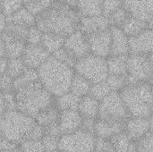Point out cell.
Instances as JSON below:
<instances>
[{
  "label": "cell",
  "mask_w": 153,
  "mask_h": 152,
  "mask_svg": "<svg viewBox=\"0 0 153 152\" xmlns=\"http://www.w3.org/2000/svg\"><path fill=\"white\" fill-rule=\"evenodd\" d=\"M149 122H150V128H151V131L153 132V113L152 114V116L149 117Z\"/></svg>",
  "instance_id": "11a10c76"
},
{
  "label": "cell",
  "mask_w": 153,
  "mask_h": 152,
  "mask_svg": "<svg viewBox=\"0 0 153 152\" xmlns=\"http://www.w3.org/2000/svg\"><path fill=\"white\" fill-rule=\"evenodd\" d=\"M13 82H14V79H13L7 73L1 74L0 87H1L2 93L13 92Z\"/></svg>",
  "instance_id": "7dc6e473"
},
{
  "label": "cell",
  "mask_w": 153,
  "mask_h": 152,
  "mask_svg": "<svg viewBox=\"0 0 153 152\" xmlns=\"http://www.w3.org/2000/svg\"><path fill=\"white\" fill-rule=\"evenodd\" d=\"M91 54L108 58L110 56L112 35L110 29L87 36Z\"/></svg>",
  "instance_id": "30bf717a"
},
{
  "label": "cell",
  "mask_w": 153,
  "mask_h": 152,
  "mask_svg": "<svg viewBox=\"0 0 153 152\" xmlns=\"http://www.w3.org/2000/svg\"><path fill=\"white\" fill-rule=\"evenodd\" d=\"M55 58H56L58 61H60L61 63L72 67L74 69V66L77 63V59L65 47H62L61 49H59L58 51H56V53H54L52 55Z\"/></svg>",
  "instance_id": "60d3db41"
},
{
  "label": "cell",
  "mask_w": 153,
  "mask_h": 152,
  "mask_svg": "<svg viewBox=\"0 0 153 152\" xmlns=\"http://www.w3.org/2000/svg\"><path fill=\"white\" fill-rule=\"evenodd\" d=\"M8 22L22 25L27 28L36 26V16L33 15L25 6L15 12L11 16L7 17Z\"/></svg>",
  "instance_id": "603a6c76"
},
{
  "label": "cell",
  "mask_w": 153,
  "mask_h": 152,
  "mask_svg": "<svg viewBox=\"0 0 153 152\" xmlns=\"http://www.w3.org/2000/svg\"><path fill=\"white\" fill-rule=\"evenodd\" d=\"M110 27L108 18L105 15L81 16L79 24V30L86 36L108 30Z\"/></svg>",
  "instance_id": "9a60e30c"
},
{
  "label": "cell",
  "mask_w": 153,
  "mask_h": 152,
  "mask_svg": "<svg viewBox=\"0 0 153 152\" xmlns=\"http://www.w3.org/2000/svg\"><path fill=\"white\" fill-rule=\"evenodd\" d=\"M128 84L153 80V71L149 56L145 55L128 56L127 59Z\"/></svg>",
  "instance_id": "9c48e42d"
},
{
  "label": "cell",
  "mask_w": 153,
  "mask_h": 152,
  "mask_svg": "<svg viewBox=\"0 0 153 152\" xmlns=\"http://www.w3.org/2000/svg\"><path fill=\"white\" fill-rule=\"evenodd\" d=\"M129 116L149 118L153 113V81L132 83L120 92Z\"/></svg>",
  "instance_id": "277c9868"
},
{
  "label": "cell",
  "mask_w": 153,
  "mask_h": 152,
  "mask_svg": "<svg viewBox=\"0 0 153 152\" xmlns=\"http://www.w3.org/2000/svg\"><path fill=\"white\" fill-rule=\"evenodd\" d=\"M129 113L119 92L113 91L100 101L99 119L110 122H126Z\"/></svg>",
  "instance_id": "ba28073f"
},
{
  "label": "cell",
  "mask_w": 153,
  "mask_h": 152,
  "mask_svg": "<svg viewBox=\"0 0 153 152\" xmlns=\"http://www.w3.org/2000/svg\"><path fill=\"white\" fill-rule=\"evenodd\" d=\"M83 117L78 110L61 111L59 118V128L62 135L70 134L82 128Z\"/></svg>",
  "instance_id": "2e32d148"
},
{
  "label": "cell",
  "mask_w": 153,
  "mask_h": 152,
  "mask_svg": "<svg viewBox=\"0 0 153 152\" xmlns=\"http://www.w3.org/2000/svg\"><path fill=\"white\" fill-rule=\"evenodd\" d=\"M77 10L81 16L103 15L102 0H79Z\"/></svg>",
  "instance_id": "cb8c5ba5"
},
{
  "label": "cell",
  "mask_w": 153,
  "mask_h": 152,
  "mask_svg": "<svg viewBox=\"0 0 153 152\" xmlns=\"http://www.w3.org/2000/svg\"><path fill=\"white\" fill-rule=\"evenodd\" d=\"M148 56H149V60H150V62H151V65H152V67L153 71V53L152 54H151V55H149Z\"/></svg>",
  "instance_id": "6f0895ef"
},
{
  "label": "cell",
  "mask_w": 153,
  "mask_h": 152,
  "mask_svg": "<svg viewBox=\"0 0 153 152\" xmlns=\"http://www.w3.org/2000/svg\"><path fill=\"white\" fill-rule=\"evenodd\" d=\"M39 81V74L37 70L27 68L25 72L18 78H16L13 82V91L34 82Z\"/></svg>",
  "instance_id": "d6a6232c"
},
{
  "label": "cell",
  "mask_w": 153,
  "mask_h": 152,
  "mask_svg": "<svg viewBox=\"0 0 153 152\" xmlns=\"http://www.w3.org/2000/svg\"><path fill=\"white\" fill-rule=\"evenodd\" d=\"M27 69L22 58H15V59H9L8 61V66L6 73L8 75H10L13 79H16L20 77Z\"/></svg>",
  "instance_id": "e575fe53"
},
{
  "label": "cell",
  "mask_w": 153,
  "mask_h": 152,
  "mask_svg": "<svg viewBox=\"0 0 153 152\" xmlns=\"http://www.w3.org/2000/svg\"><path fill=\"white\" fill-rule=\"evenodd\" d=\"M22 152H46L41 141L27 140L22 142L19 146Z\"/></svg>",
  "instance_id": "b9f144b4"
},
{
  "label": "cell",
  "mask_w": 153,
  "mask_h": 152,
  "mask_svg": "<svg viewBox=\"0 0 153 152\" xmlns=\"http://www.w3.org/2000/svg\"><path fill=\"white\" fill-rule=\"evenodd\" d=\"M8 61L9 59L6 57H1L0 59V70H1V74H4L6 73L7 66H8Z\"/></svg>",
  "instance_id": "f907efd6"
},
{
  "label": "cell",
  "mask_w": 153,
  "mask_h": 152,
  "mask_svg": "<svg viewBox=\"0 0 153 152\" xmlns=\"http://www.w3.org/2000/svg\"><path fill=\"white\" fill-rule=\"evenodd\" d=\"M61 1L64 2L65 4L69 5L72 8L77 9V7H78V1L79 0H61Z\"/></svg>",
  "instance_id": "f5cc1de1"
},
{
  "label": "cell",
  "mask_w": 153,
  "mask_h": 152,
  "mask_svg": "<svg viewBox=\"0 0 153 152\" xmlns=\"http://www.w3.org/2000/svg\"><path fill=\"white\" fill-rule=\"evenodd\" d=\"M0 21H1V32L4 30L7 23H8V21H7V16L5 14H4L3 13H1V15H0Z\"/></svg>",
  "instance_id": "816d5d0a"
},
{
  "label": "cell",
  "mask_w": 153,
  "mask_h": 152,
  "mask_svg": "<svg viewBox=\"0 0 153 152\" xmlns=\"http://www.w3.org/2000/svg\"><path fill=\"white\" fill-rule=\"evenodd\" d=\"M1 39L4 42L5 45V57L8 59L21 58L24 52L27 43L17 40L9 37L8 35L2 33Z\"/></svg>",
  "instance_id": "ffe728a7"
},
{
  "label": "cell",
  "mask_w": 153,
  "mask_h": 152,
  "mask_svg": "<svg viewBox=\"0 0 153 152\" xmlns=\"http://www.w3.org/2000/svg\"><path fill=\"white\" fill-rule=\"evenodd\" d=\"M81 14L77 9L72 8L61 0L54 4L36 17V26L43 33H53L68 37L77 30Z\"/></svg>",
  "instance_id": "6da1fadb"
},
{
  "label": "cell",
  "mask_w": 153,
  "mask_h": 152,
  "mask_svg": "<svg viewBox=\"0 0 153 152\" xmlns=\"http://www.w3.org/2000/svg\"><path fill=\"white\" fill-rule=\"evenodd\" d=\"M126 122H110L98 119L95 125V135L100 138L110 139L113 136L124 133Z\"/></svg>",
  "instance_id": "d6986e66"
},
{
  "label": "cell",
  "mask_w": 153,
  "mask_h": 152,
  "mask_svg": "<svg viewBox=\"0 0 153 152\" xmlns=\"http://www.w3.org/2000/svg\"><path fill=\"white\" fill-rule=\"evenodd\" d=\"M17 144L5 139V138H1V142H0V150L1 152H9L12 151H14L17 148Z\"/></svg>",
  "instance_id": "c3c4849f"
},
{
  "label": "cell",
  "mask_w": 153,
  "mask_h": 152,
  "mask_svg": "<svg viewBox=\"0 0 153 152\" xmlns=\"http://www.w3.org/2000/svg\"><path fill=\"white\" fill-rule=\"evenodd\" d=\"M75 73L84 77L92 84L107 80L109 75L107 58L90 54L79 59L74 66Z\"/></svg>",
  "instance_id": "8992f818"
},
{
  "label": "cell",
  "mask_w": 153,
  "mask_h": 152,
  "mask_svg": "<svg viewBox=\"0 0 153 152\" xmlns=\"http://www.w3.org/2000/svg\"><path fill=\"white\" fill-rule=\"evenodd\" d=\"M22 1H23V3H24V4H26L27 2H29L30 0H22Z\"/></svg>",
  "instance_id": "91938a15"
},
{
  "label": "cell",
  "mask_w": 153,
  "mask_h": 152,
  "mask_svg": "<svg viewBox=\"0 0 153 152\" xmlns=\"http://www.w3.org/2000/svg\"><path fill=\"white\" fill-rule=\"evenodd\" d=\"M128 56H110L107 58L109 74L127 76Z\"/></svg>",
  "instance_id": "d4e9b609"
},
{
  "label": "cell",
  "mask_w": 153,
  "mask_h": 152,
  "mask_svg": "<svg viewBox=\"0 0 153 152\" xmlns=\"http://www.w3.org/2000/svg\"><path fill=\"white\" fill-rule=\"evenodd\" d=\"M50 56L51 54L42 45L27 44L22 58L27 68L38 70Z\"/></svg>",
  "instance_id": "7c38bea8"
},
{
  "label": "cell",
  "mask_w": 153,
  "mask_h": 152,
  "mask_svg": "<svg viewBox=\"0 0 153 152\" xmlns=\"http://www.w3.org/2000/svg\"><path fill=\"white\" fill-rule=\"evenodd\" d=\"M81 99L82 98H80L69 91L62 96L56 98L55 105L60 111L78 110Z\"/></svg>",
  "instance_id": "484cf974"
},
{
  "label": "cell",
  "mask_w": 153,
  "mask_h": 152,
  "mask_svg": "<svg viewBox=\"0 0 153 152\" xmlns=\"http://www.w3.org/2000/svg\"><path fill=\"white\" fill-rule=\"evenodd\" d=\"M65 42V38L60 35L53 33H43V38L41 45L51 54L53 55L62 47H64Z\"/></svg>",
  "instance_id": "f1b7e54d"
},
{
  "label": "cell",
  "mask_w": 153,
  "mask_h": 152,
  "mask_svg": "<svg viewBox=\"0 0 153 152\" xmlns=\"http://www.w3.org/2000/svg\"><path fill=\"white\" fill-rule=\"evenodd\" d=\"M110 141L115 152H129L134 142L126 132L113 136Z\"/></svg>",
  "instance_id": "4dcf8cb0"
},
{
  "label": "cell",
  "mask_w": 153,
  "mask_h": 152,
  "mask_svg": "<svg viewBox=\"0 0 153 152\" xmlns=\"http://www.w3.org/2000/svg\"><path fill=\"white\" fill-rule=\"evenodd\" d=\"M56 0H30L24 6L36 17L48 9Z\"/></svg>",
  "instance_id": "836d02e7"
},
{
  "label": "cell",
  "mask_w": 153,
  "mask_h": 152,
  "mask_svg": "<svg viewBox=\"0 0 153 152\" xmlns=\"http://www.w3.org/2000/svg\"><path fill=\"white\" fill-rule=\"evenodd\" d=\"M96 135L82 129L62 135L59 140V152H95Z\"/></svg>",
  "instance_id": "52a82bcc"
},
{
  "label": "cell",
  "mask_w": 153,
  "mask_h": 152,
  "mask_svg": "<svg viewBox=\"0 0 153 152\" xmlns=\"http://www.w3.org/2000/svg\"><path fill=\"white\" fill-rule=\"evenodd\" d=\"M91 87L92 83L91 82H89L84 77L75 73L71 84L70 92L74 93V95L80 98H83L85 96L90 95Z\"/></svg>",
  "instance_id": "4316f807"
},
{
  "label": "cell",
  "mask_w": 153,
  "mask_h": 152,
  "mask_svg": "<svg viewBox=\"0 0 153 152\" xmlns=\"http://www.w3.org/2000/svg\"><path fill=\"white\" fill-rule=\"evenodd\" d=\"M23 6L24 3L22 0H1V13L7 17L11 16Z\"/></svg>",
  "instance_id": "f35d334b"
},
{
  "label": "cell",
  "mask_w": 153,
  "mask_h": 152,
  "mask_svg": "<svg viewBox=\"0 0 153 152\" xmlns=\"http://www.w3.org/2000/svg\"><path fill=\"white\" fill-rule=\"evenodd\" d=\"M111 92H113V91H112L111 88L109 87L108 83L107 82V81H104V82H101L99 83L92 84L90 95L100 102L102 99H104L106 97H108Z\"/></svg>",
  "instance_id": "d590c367"
},
{
  "label": "cell",
  "mask_w": 153,
  "mask_h": 152,
  "mask_svg": "<svg viewBox=\"0 0 153 152\" xmlns=\"http://www.w3.org/2000/svg\"><path fill=\"white\" fill-rule=\"evenodd\" d=\"M37 122L19 110L5 112L1 116L0 131L1 136L17 145L30 139V135Z\"/></svg>",
  "instance_id": "5b68a950"
},
{
  "label": "cell",
  "mask_w": 153,
  "mask_h": 152,
  "mask_svg": "<svg viewBox=\"0 0 153 152\" xmlns=\"http://www.w3.org/2000/svg\"><path fill=\"white\" fill-rule=\"evenodd\" d=\"M17 110L16 99L14 92L1 93L0 97V114L4 115L5 112Z\"/></svg>",
  "instance_id": "8d00e7d4"
},
{
  "label": "cell",
  "mask_w": 153,
  "mask_h": 152,
  "mask_svg": "<svg viewBox=\"0 0 153 152\" xmlns=\"http://www.w3.org/2000/svg\"><path fill=\"white\" fill-rule=\"evenodd\" d=\"M150 131L151 128L149 118L130 116L126 121L125 132L134 142L140 140Z\"/></svg>",
  "instance_id": "ac0fdd59"
},
{
  "label": "cell",
  "mask_w": 153,
  "mask_h": 152,
  "mask_svg": "<svg viewBox=\"0 0 153 152\" xmlns=\"http://www.w3.org/2000/svg\"><path fill=\"white\" fill-rule=\"evenodd\" d=\"M13 92L17 110L32 118H36L40 112L54 104V96L44 88L39 81L25 85Z\"/></svg>",
  "instance_id": "3957f363"
},
{
  "label": "cell",
  "mask_w": 153,
  "mask_h": 152,
  "mask_svg": "<svg viewBox=\"0 0 153 152\" xmlns=\"http://www.w3.org/2000/svg\"><path fill=\"white\" fill-rule=\"evenodd\" d=\"M124 0H102L103 15L108 17L113 12L122 7Z\"/></svg>",
  "instance_id": "7bdbcfd3"
},
{
  "label": "cell",
  "mask_w": 153,
  "mask_h": 152,
  "mask_svg": "<svg viewBox=\"0 0 153 152\" xmlns=\"http://www.w3.org/2000/svg\"><path fill=\"white\" fill-rule=\"evenodd\" d=\"M121 29L129 38H131L140 34L141 32L148 29V23L130 15Z\"/></svg>",
  "instance_id": "83f0119b"
},
{
  "label": "cell",
  "mask_w": 153,
  "mask_h": 152,
  "mask_svg": "<svg viewBox=\"0 0 153 152\" xmlns=\"http://www.w3.org/2000/svg\"><path fill=\"white\" fill-rule=\"evenodd\" d=\"M96 119L94 118H83L82 128L84 131H87L89 133L95 134V125H96Z\"/></svg>",
  "instance_id": "681fc988"
},
{
  "label": "cell",
  "mask_w": 153,
  "mask_h": 152,
  "mask_svg": "<svg viewBox=\"0 0 153 152\" xmlns=\"http://www.w3.org/2000/svg\"><path fill=\"white\" fill-rule=\"evenodd\" d=\"M130 14L128 13V12L126 10L124 6H122L118 8L117 10H116L115 12H113L108 18L109 21L110 26L122 28V26L124 25V23L126 22V21L127 20Z\"/></svg>",
  "instance_id": "74e56055"
},
{
  "label": "cell",
  "mask_w": 153,
  "mask_h": 152,
  "mask_svg": "<svg viewBox=\"0 0 153 152\" xmlns=\"http://www.w3.org/2000/svg\"><path fill=\"white\" fill-rule=\"evenodd\" d=\"M100 105V102L99 100L88 95L81 99L78 111L83 118L96 119V117H99Z\"/></svg>",
  "instance_id": "44dd1931"
},
{
  "label": "cell",
  "mask_w": 153,
  "mask_h": 152,
  "mask_svg": "<svg viewBox=\"0 0 153 152\" xmlns=\"http://www.w3.org/2000/svg\"><path fill=\"white\" fill-rule=\"evenodd\" d=\"M60 113L61 111L56 107V105H53L40 112L35 120L38 125H41L43 128H46L48 126L59 124Z\"/></svg>",
  "instance_id": "7402d4cb"
},
{
  "label": "cell",
  "mask_w": 153,
  "mask_h": 152,
  "mask_svg": "<svg viewBox=\"0 0 153 152\" xmlns=\"http://www.w3.org/2000/svg\"><path fill=\"white\" fill-rule=\"evenodd\" d=\"M9 152H22L20 151V149H16V150H14V151H9Z\"/></svg>",
  "instance_id": "680465c9"
},
{
  "label": "cell",
  "mask_w": 153,
  "mask_h": 152,
  "mask_svg": "<svg viewBox=\"0 0 153 152\" xmlns=\"http://www.w3.org/2000/svg\"><path fill=\"white\" fill-rule=\"evenodd\" d=\"M29 30H30V28H27V27H24L22 25H18L15 23L8 22L4 30L2 31V33H4V34L8 35L9 37L15 39L17 40H21V41L27 43Z\"/></svg>",
  "instance_id": "f546056e"
},
{
  "label": "cell",
  "mask_w": 153,
  "mask_h": 152,
  "mask_svg": "<svg viewBox=\"0 0 153 152\" xmlns=\"http://www.w3.org/2000/svg\"><path fill=\"white\" fill-rule=\"evenodd\" d=\"M57 152H58V151H57Z\"/></svg>",
  "instance_id": "94428289"
},
{
  "label": "cell",
  "mask_w": 153,
  "mask_h": 152,
  "mask_svg": "<svg viewBox=\"0 0 153 152\" xmlns=\"http://www.w3.org/2000/svg\"><path fill=\"white\" fill-rule=\"evenodd\" d=\"M0 56L1 57H5V45L2 39L0 41Z\"/></svg>",
  "instance_id": "db71d44e"
},
{
  "label": "cell",
  "mask_w": 153,
  "mask_h": 152,
  "mask_svg": "<svg viewBox=\"0 0 153 152\" xmlns=\"http://www.w3.org/2000/svg\"><path fill=\"white\" fill-rule=\"evenodd\" d=\"M129 152H153V132L150 131L140 140L133 142Z\"/></svg>",
  "instance_id": "1f68e13d"
},
{
  "label": "cell",
  "mask_w": 153,
  "mask_h": 152,
  "mask_svg": "<svg viewBox=\"0 0 153 152\" xmlns=\"http://www.w3.org/2000/svg\"><path fill=\"white\" fill-rule=\"evenodd\" d=\"M37 71L39 82L54 97L57 98L70 91L75 71L52 55Z\"/></svg>",
  "instance_id": "7a4b0ae2"
},
{
  "label": "cell",
  "mask_w": 153,
  "mask_h": 152,
  "mask_svg": "<svg viewBox=\"0 0 153 152\" xmlns=\"http://www.w3.org/2000/svg\"><path fill=\"white\" fill-rule=\"evenodd\" d=\"M65 48H66L77 60L91 54L88 37L80 30H77L65 38Z\"/></svg>",
  "instance_id": "8fae6325"
},
{
  "label": "cell",
  "mask_w": 153,
  "mask_h": 152,
  "mask_svg": "<svg viewBox=\"0 0 153 152\" xmlns=\"http://www.w3.org/2000/svg\"><path fill=\"white\" fill-rule=\"evenodd\" d=\"M42 38H43V32L37 26H33V27L30 28V30H29L27 44L41 45Z\"/></svg>",
  "instance_id": "f6af8a7d"
},
{
  "label": "cell",
  "mask_w": 153,
  "mask_h": 152,
  "mask_svg": "<svg viewBox=\"0 0 153 152\" xmlns=\"http://www.w3.org/2000/svg\"><path fill=\"white\" fill-rule=\"evenodd\" d=\"M106 81H107V82L108 83L109 87L111 88L112 91L120 92L126 86L128 85V79H127V76L109 74Z\"/></svg>",
  "instance_id": "ab89813d"
},
{
  "label": "cell",
  "mask_w": 153,
  "mask_h": 152,
  "mask_svg": "<svg viewBox=\"0 0 153 152\" xmlns=\"http://www.w3.org/2000/svg\"><path fill=\"white\" fill-rule=\"evenodd\" d=\"M95 152H115L110 139L96 136Z\"/></svg>",
  "instance_id": "bcb514c9"
},
{
  "label": "cell",
  "mask_w": 153,
  "mask_h": 152,
  "mask_svg": "<svg viewBox=\"0 0 153 152\" xmlns=\"http://www.w3.org/2000/svg\"><path fill=\"white\" fill-rule=\"evenodd\" d=\"M147 23H148V29L153 30V17L148 22H147Z\"/></svg>",
  "instance_id": "9f6ffc18"
},
{
  "label": "cell",
  "mask_w": 153,
  "mask_h": 152,
  "mask_svg": "<svg viewBox=\"0 0 153 152\" xmlns=\"http://www.w3.org/2000/svg\"><path fill=\"white\" fill-rule=\"evenodd\" d=\"M59 140L60 138L57 137L45 135L41 142L46 152H57V151H59Z\"/></svg>",
  "instance_id": "ee69618b"
},
{
  "label": "cell",
  "mask_w": 153,
  "mask_h": 152,
  "mask_svg": "<svg viewBox=\"0 0 153 152\" xmlns=\"http://www.w3.org/2000/svg\"><path fill=\"white\" fill-rule=\"evenodd\" d=\"M123 6L131 16L143 22L153 17V0H124Z\"/></svg>",
  "instance_id": "5bb4252c"
},
{
  "label": "cell",
  "mask_w": 153,
  "mask_h": 152,
  "mask_svg": "<svg viewBox=\"0 0 153 152\" xmlns=\"http://www.w3.org/2000/svg\"><path fill=\"white\" fill-rule=\"evenodd\" d=\"M110 31L112 35L111 43V52L110 56H129L130 55V46H129V37L124 32L121 28L110 27Z\"/></svg>",
  "instance_id": "e0dca14e"
},
{
  "label": "cell",
  "mask_w": 153,
  "mask_h": 152,
  "mask_svg": "<svg viewBox=\"0 0 153 152\" xmlns=\"http://www.w3.org/2000/svg\"><path fill=\"white\" fill-rule=\"evenodd\" d=\"M130 54L149 56L153 53V30L146 29L140 34L129 38Z\"/></svg>",
  "instance_id": "4fadbf2b"
}]
</instances>
